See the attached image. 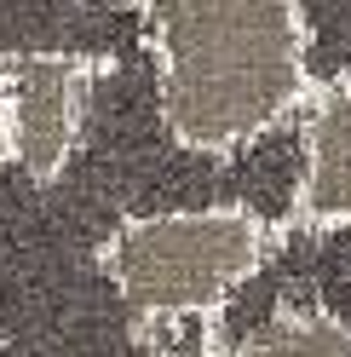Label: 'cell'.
<instances>
[{
	"mask_svg": "<svg viewBox=\"0 0 351 357\" xmlns=\"http://www.w3.org/2000/svg\"><path fill=\"white\" fill-rule=\"evenodd\" d=\"M0 357H156V346L93 254L52 282L0 288Z\"/></svg>",
	"mask_w": 351,
	"mask_h": 357,
	"instance_id": "cell-4",
	"label": "cell"
},
{
	"mask_svg": "<svg viewBox=\"0 0 351 357\" xmlns=\"http://www.w3.org/2000/svg\"><path fill=\"white\" fill-rule=\"evenodd\" d=\"M322 317L351 334V231L334 225H282L271 231L259 265L225 294V305L208 317L213 346H242L265 323Z\"/></svg>",
	"mask_w": 351,
	"mask_h": 357,
	"instance_id": "cell-5",
	"label": "cell"
},
{
	"mask_svg": "<svg viewBox=\"0 0 351 357\" xmlns=\"http://www.w3.org/2000/svg\"><path fill=\"white\" fill-rule=\"evenodd\" d=\"M150 109L190 155L231 162L299 116L317 86L305 0H127Z\"/></svg>",
	"mask_w": 351,
	"mask_h": 357,
	"instance_id": "cell-1",
	"label": "cell"
},
{
	"mask_svg": "<svg viewBox=\"0 0 351 357\" xmlns=\"http://www.w3.org/2000/svg\"><path fill=\"white\" fill-rule=\"evenodd\" d=\"M299 185L288 225L351 231V70H328L294 116Z\"/></svg>",
	"mask_w": 351,
	"mask_h": 357,
	"instance_id": "cell-6",
	"label": "cell"
},
{
	"mask_svg": "<svg viewBox=\"0 0 351 357\" xmlns=\"http://www.w3.org/2000/svg\"><path fill=\"white\" fill-rule=\"evenodd\" d=\"M202 357H351V334L322 323V317H299V311H288V317H276L254 334V340L242 346H208Z\"/></svg>",
	"mask_w": 351,
	"mask_h": 357,
	"instance_id": "cell-7",
	"label": "cell"
},
{
	"mask_svg": "<svg viewBox=\"0 0 351 357\" xmlns=\"http://www.w3.org/2000/svg\"><path fill=\"white\" fill-rule=\"evenodd\" d=\"M116 58L93 47H0V155L29 185H58L75 162L98 81Z\"/></svg>",
	"mask_w": 351,
	"mask_h": 357,
	"instance_id": "cell-3",
	"label": "cell"
},
{
	"mask_svg": "<svg viewBox=\"0 0 351 357\" xmlns=\"http://www.w3.org/2000/svg\"><path fill=\"white\" fill-rule=\"evenodd\" d=\"M271 242V225L231 202L167 208L116 219L104 236V271L139 317H213Z\"/></svg>",
	"mask_w": 351,
	"mask_h": 357,
	"instance_id": "cell-2",
	"label": "cell"
}]
</instances>
